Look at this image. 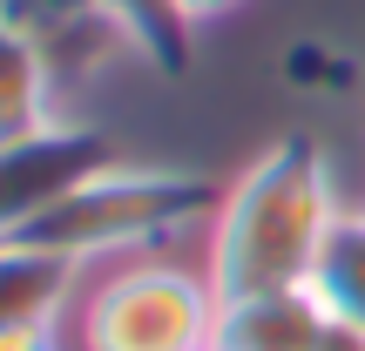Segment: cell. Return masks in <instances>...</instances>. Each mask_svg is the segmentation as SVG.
<instances>
[{
    "label": "cell",
    "mask_w": 365,
    "mask_h": 351,
    "mask_svg": "<svg viewBox=\"0 0 365 351\" xmlns=\"http://www.w3.org/2000/svg\"><path fill=\"white\" fill-rule=\"evenodd\" d=\"M339 216L345 209H339V189H331L325 149L312 135H284L223 189L217 216H210L203 277L217 284V298L312 284Z\"/></svg>",
    "instance_id": "1"
},
{
    "label": "cell",
    "mask_w": 365,
    "mask_h": 351,
    "mask_svg": "<svg viewBox=\"0 0 365 351\" xmlns=\"http://www.w3.org/2000/svg\"><path fill=\"white\" fill-rule=\"evenodd\" d=\"M223 196L190 169H135V162H108L88 182L61 196L48 216L34 223V243L61 250V257H135V250H163L190 236L196 223L217 216Z\"/></svg>",
    "instance_id": "2"
},
{
    "label": "cell",
    "mask_w": 365,
    "mask_h": 351,
    "mask_svg": "<svg viewBox=\"0 0 365 351\" xmlns=\"http://www.w3.org/2000/svg\"><path fill=\"white\" fill-rule=\"evenodd\" d=\"M217 284L163 257H135L81 304V351H210Z\"/></svg>",
    "instance_id": "3"
},
{
    "label": "cell",
    "mask_w": 365,
    "mask_h": 351,
    "mask_svg": "<svg viewBox=\"0 0 365 351\" xmlns=\"http://www.w3.org/2000/svg\"><path fill=\"white\" fill-rule=\"evenodd\" d=\"M115 162V142L88 122H41L27 135H0V243L27 236L75 182Z\"/></svg>",
    "instance_id": "4"
},
{
    "label": "cell",
    "mask_w": 365,
    "mask_h": 351,
    "mask_svg": "<svg viewBox=\"0 0 365 351\" xmlns=\"http://www.w3.org/2000/svg\"><path fill=\"white\" fill-rule=\"evenodd\" d=\"M325 325H331V311L312 284L244 290V298H217L210 351H318Z\"/></svg>",
    "instance_id": "5"
},
{
    "label": "cell",
    "mask_w": 365,
    "mask_h": 351,
    "mask_svg": "<svg viewBox=\"0 0 365 351\" xmlns=\"http://www.w3.org/2000/svg\"><path fill=\"white\" fill-rule=\"evenodd\" d=\"M81 284V263L61 250L34 243V236H7L0 243V331L54 325Z\"/></svg>",
    "instance_id": "6"
},
{
    "label": "cell",
    "mask_w": 365,
    "mask_h": 351,
    "mask_svg": "<svg viewBox=\"0 0 365 351\" xmlns=\"http://www.w3.org/2000/svg\"><path fill=\"white\" fill-rule=\"evenodd\" d=\"M48 102H54L48 48L0 14V135H27V129H41V122H54Z\"/></svg>",
    "instance_id": "7"
},
{
    "label": "cell",
    "mask_w": 365,
    "mask_h": 351,
    "mask_svg": "<svg viewBox=\"0 0 365 351\" xmlns=\"http://www.w3.org/2000/svg\"><path fill=\"white\" fill-rule=\"evenodd\" d=\"M312 290L325 298L331 318L365 325V209H345L339 216V230H331L325 257H318V271H312Z\"/></svg>",
    "instance_id": "8"
},
{
    "label": "cell",
    "mask_w": 365,
    "mask_h": 351,
    "mask_svg": "<svg viewBox=\"0 0 365 351\" xmlns=\"http://www.w3.org/2000/svg\"><path fill=\"white\" fill-rule=\"evenodd\" d=\"M284 81L298 95H352L359 88V61L331 41H291L284 48Z\"/></svg>",
    "instance_id": "9"
},
{
    "label": "cell",
    "mask_w": 365,
    "mask_h": 351,
    "mask_svg": "<svg viewBox=\"0 0 365 351\" xmlns=\"http://www.w3.org/2000/svg\"><path fill=\"white\" fill-rule=\"evenodd\" d=\"M0 14H7L14 27H27L41 48H54V41H68L75 27L102 21V0H0Z\"/></svg>",
    "instance_id": "10"
},
{
    "label": "cell",
    "mask_w": 365,
    "mask_h": 351,
    "mask_svg": "<svg viewBox=\"0 0 365 351\" xmlns=\"http://www.w3.org/2000/svg\"><path fill=\"white\" fill-rule=\"evenodd\" d=\"M0 351H61L54 325H27V331H0Z\"/></svg>",
    "instance_id": "11"
},
{
    "label": "cell",
    "mask_w": 365,
    "mask_h": 351,
    "mask_svg": "<svg viewBox=\"0 0 365 351\" xmlns=\"http://www.w3.org/2000/svg\"><path fill=\"white\" fill-rule=\"evenodd\" d=\"M318 351H365V325H345V318H331L325 338H318Z\"/></svg>",
    "instance_id": "12"
},
{
    "label": "cell",
    "mask_w": 365,
    "mask_h": 351,
    "mask_svg": "<svg viewBox=\"0 0 365 351\" xmlns=\"http://www.w3.org/2000/svg\"><path fill=\"white\" fill-rule=\"evenodd\" d=\"M170 7H176V14H182V21H190V27H196V21H217V14L244 7V0H170Z\"/></svg>",
    "instance_id": "13"
}]
</instances>
